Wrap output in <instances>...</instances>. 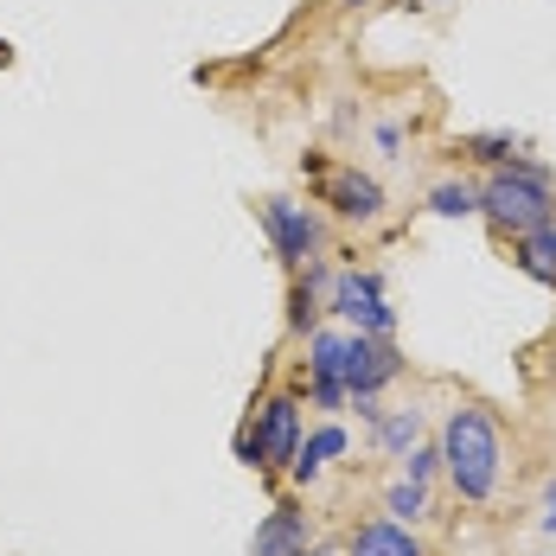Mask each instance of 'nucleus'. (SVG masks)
Returning <instances> with one entry per match:
<instances>
[{
    "label": "nucleus",
    "instance_id": "nucleus-1",
    "mask_svg": "<svg viewBox=\"0 0 556 556\" xmlns=\"http://www.w3.org/2000/svg\"><path fill=\"white\" fill-rule=\"evenodd\" d=\"M442 473L447 486L460 493L467 505H486L500 493V467H505V447H500V422L486 416V409H447L442 422Z\"/></svg>",
    "mask_w": 556,
    "mask_h": 556
},
{
    "label": "nucleus",
    "instance_id": "nucleus-2",
    "mask_svg": "<svg viewBox=\"0 0 556 556\" xmlns=\"http://www.w3.org/2000/svg\"><path fill=\"white\" fill-rule=\"evenodd\" d=\"M480 212L500 224V230H531V224L556 218V192H551V167H538V161H525V154H511L486 186H480Z\"/></svg>",
    "mask_w": 556,
    "mask_h": 556
},
{
    "label": "nucleus",
    "instance_id": "nucleus-3",
    "mask_svg": "<svg viewBox=\"0 0 556 556\" xmlns=\"http://www.w3.org/2000/svg\"><path fill=\"white\" fill-rule=\"evenodd\" d=\"M256 218H263L269 243H276L281 269H307V263L327 256V224H320L314 205H301V199H263Z\"/></svg>",
    "mask_w": 556,
    "mask_h": 556
},
{
    "label": "nucleus",
    "instance_id": "nucleus-4",
    "mask_svg": "<svg viewBox=\"0 0 556 556\" xmlns=\"http://www.w3.org/2000/svg\"><path fill=\"white\" fill-rule=\"evenodd\" d=\"M327 314L352 320V333H378V339L396 333V314L384 301V276H371V269H339L333 288H327Z\"/></svg>",
    "mask_w": 556,
    "mask_h": 556
},
{
    "label": "nucleus",
    "instance_id": "nucleus-5",
    "mask_svg": "<svg viewBox=\"0 0 556 556\" xmlns=\"http://www.w3.org/2000/svg\"><path fill=\"white\" fill-rule=\"evenodd\" d=\"M250 429H256V442H263V467H256V473H288V460H294V447H301V396H294V390L263 396L256 416H250Z\"/></svg>",
    "mask_w": 556,
    "mask_h": 556
},
{
    "label": "nucleus",
    "instance_id": "nucleus-6",
    "mask_svg": "<svg viewBox=\"0 0 556 556\" xmlns=\"http://www.w3.org/2000/svg\"><path fill=\"white\" fill-rule=\"evenodd\" d=\"M339 378H345L352 396H378L384 384L403 378V352L378 333H345V371Z\"/></svg>",
    "mask_w": 556,
    "mask_h": 556
},
{
    "label": "nucleus",
    "instance_id": "nucleus-7",
    "mask_svg": "<svg viewBox=\"0 0 556 556\" xmlns=\"http://www.w3.org/2000/svg\"><path fill=\"white\" fill-rule=\"evenodd\" d=\"M320 199L333 205L339 218H352V224H378V218H384V186H378L371 173H358V167H339V173H327Z\"/></svg>",
    "mask_w": 556,
    "mask_h": 556
},
{
    "label": "nucleus",
    "instance_id": "nucleus-8",
    "mask_svg": "<svg viewBox=\"0 0 556 556\" xmlns=\"http://www.w3.org/2000/svg\"><path fill=\"white\" fill-rule=\"evenodd\" d=\"M301 551H307V511L301 505H276L250 538V556H301Z\"/></svg>",
    "mask_w": 556,
    "mask_h": 556
},
{
    "label": "nucleus",
    "instance_id": "nucleus-9",
    "mask_svg": "<svg viewBox=\"0 0 556 556\" xmlns=\"http://www.w3.org/2000/svg\"><path fill=\"white\" fill-rule=\"evenodd\" d=\"M345 556H422V544H416L409 525H396V518H365V525L345 538Z\"/></svg>",
    "mask_w": 556,
    "mask_h": 556
},
{
    "label": "nucleus",
    "instance_id": "nucleus-10",
    "mask_svg": "<svg viewBox=\"0 0 556 556\" xmlns=\"http://www.w3.org/2000/svg\"><path fill=\"white\" fill-rule=\"evenodd\" d=\"M339 454H345V429L339 422H327V429H314L307 442L294 447V460H288V473H294V486H314L327 467H333Z\"/></svg>",
    "mask_w": 556,
    "mask_h": 556
},
{
    "label": "nucleus",
    "instance_id": "nucleus-11",
    "mask_svg": "<svg viewBox=\"0 0 556 556\" xmlns=\"http://www.w3.org/2000/svg\"><path fill=\"white\" fill-rule=\"evenodd\" d=\"M518 269H525V276H538L544 288H556V218L518 230Z\"/></svg>",
    "mask_w": 556,
    "mask_h": 556
},
{
    "label": "nucleus",
    "instance_id": "nucleus-12",
    "mask_svg": "<svg viewBox=\"0 0 556 556\" xmlns=\"http://www.w3.org/2000/svg\"><path fill=\"white\" fill-rule=\"evenodd\" d=\"M371 442L384 447V454H409V447L422 442V409H384L378 422H371Z\"/></svg>",
    "mask_w": 556,
    "mask_h": 556
},
{
    "label": "nucleus",
    "instance_id": "nucleus-13",
    "mask_svg": "<svg viewBox=\"0 0 556 556\" xmlns=\"http://www.w3.org/2000/svg\"><path fill=\"white\" fill-rule=\"evenodd\" d=\"M345 371V333H327V327H314L307 333V378H339ZM345 384V378H339Z\"/></svg>",
    "mask_w": 556,
    "mask_h": 556
},
{
    "label": "nucleus",
    "instance_id": "nucleus-14",
    "mask_svg": "<svg viewBox=\"0 0 556 556\" xmlns=\"http://www.w3.org/2000/svg\"><path fill=\"white\" fill-rule=\"evenodd\" d=\"M429 212H435V218H473V212H480V186H467V179H442V186L429 192Z\"/></svg>",
    "mask_w": 556,
    "mask_h": 556
},
{
    "label": "nucleus",
    "instance_id": "nucleus-15",
    "mask_svg": "<svg viewBox=\"0 0 556 556\" xmlns=\"http://www.w3.org/2000/svg\"><path fill=\"white\" fill-rule=\"evenodd\" d=\"M384 511L396 525H416V518H429V486H416V480H396L384 493Z\"/></svg>",
    "mask_w": 556,
    "mask_h": 556
},
{
    "label": "nucleus",
    "instance_id": "nucleus-16",
    "mask_svg": "<svg viewBox=\"0 0 556 556\" xmlns=\"http://www.w3.org/2000/svg\"><path fill=\"white\" fill-rule=\"evenodd\" d=\"M442 473V447L435 442H416L409 454H403V480H416V486H429Z\"/></svg>",
    "mask_w": 556,
    "mask_h": 556
},
{
    "label": "nucleus",
    "instance_id": "nucleus-17",
    "mask_svg": "<svg viewBox=\"0 0 556 556\" xmlns=\"http://www.w3.org/2000/svg\"><path fill=\"white\" fill-rule=\"evenodd\" d=\"M460 148H467L473 161H486V167H505V161L518 154V141H511V135H467Z\"/></svg>",
    "mask_w": 556,
    "mask_h": 556
},
{
    "label": "nucleus",
    "instance_id": "nucleus-18",
    "mask_svg": "<svg viewBox=\"0 0 556 556\" xmlns=\"http://www.w3.org/2000/svg\"><path fill=\"white\" fill-rule=\"evenodd\" d=\"M307 403H314V409H345L352 390L339 384V378H307Z\"/></svg>",
    "mask_w": 556,
    "mask_h": 556
},
{
    "label": "nucleus",
    "instance_id": "nucleus-19",
    "mask_svg": "<svg viewBox=\"0 0 556 556\" xmlns=\"http://www.w3.org/2000/svg\"><path fill=\"white\" fill-rule=\"evenodd\" d=\"M237 460H243V467H263V442H256V429H250V422L237 429Z\"/></svg>",
    "mask_w": 556,
    "mask_h": 556
},
{
    "label": "nucleus",
    "instance_id": "nucleus-20",
    "mask_svg": "<svg viewBox=\"0 0 556 556\" xmlns=\"http://www.w3.org/2000/svg\"><path fill=\"white\" fill-rule=\"evenodd\" d=\"M538 525H544V531L556 538V480L544 486V511H538Z\"/></svg>",
    "mask_w": 556,
    "mask_h": 556
},
{
    "label": "nucleus",
    "instance_id": "nucleus-21",
    "mask_svg": "<svg viewBox=\"0 0 556 556\" xmlns=\"http://www.w3.org/2000/svg\"><path fill=\"white\" fill-rule=\"evenodd\" d=\"M378 148H384V154L403 148V128H396V122H378Z\"/></svg>",
    "mask_w": 556,
    "mask_h": 556
},
{
    "label": "nucleus",
    "instance_id": "nucleus-22",
    "mask_svg": "<svg viewBox=\"0 0 556 556\" xmlns=\"http://www.w3.org/2000/svg\"><path fill=\"white\" fill-rule=\"evenodd\" d=\"M301 556H333V544H307Z\"/></svg>",
    "mask_w": 556,
    "mask_h": 556
},
{
    "label": "nucleus",
    "instance_id": "nucleus-23",
    "mask_svg": "<svg viewBox=\"0 0 556 556\" xmlns=\"http://www.w3.org/2000/svg\"><path fill=\"white\" fill-rule=\"evenodd\" d=\"M7 58H13V52H7V46H0V71H7Z\"/></svg>",
    "mask_w": 556,
    "mask_h": 556
},
{
    "label": "nucleus",
    "instance_id": "nucleus-24",
    "mask_svg": "<svg viewBox=\"0 0 556 556\" xmlns=\"http://www.w3.org/2000/svg\"><path fill=\"white\" fill-rule=\"evenodd\" d=\"M345 7H365V0H345Z\"/></svg>",
    "mask_w": 556,
    "mask_h": 556
}]
</instances>
